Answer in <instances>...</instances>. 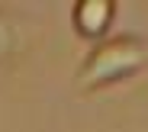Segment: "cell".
<instances>
[{"instance_id": "1", "label": "cell", "mask_w": 148, "mask_h": 132, "mask_svg": "<svg viewBox=\"0 0 148 132\" xmlns=\"http://www.w3.org/2000/svg\"><path fill=\"white\" fill-rule=\"evenodd\" d=\"M145 68H148V42L142 36H132V32L106 36L77 65L74 87L81 94H97V90H106L113 84H122L129 77L142 74Z\"/></svg>"}, {"instance_id": "2", "label": "cell", "mask_w": 148, "mask_h": 132, "mask_svg": "<svg viewBox=\"0 0 148 132\" xmlns=\"http://www.w3.org/2000/svg\"><path fill=\"white\" fill-rule=\"evenodd\" d=\"M116 19V3L113 0H81V3L71 7V26L81 39L100 42L106 39L110 26Z\"/></svg>"}, {"instance_id": "3", "label": "cell", "mask_w": 148, "mask_h": 132, "mask_svg": "<svg viewBox=\"0 0 148 132\" xmlns=\"http://www.w3.org/2000/svg\"><path fill=\"white\" fill-rule=\"evenodd\" d=\"M23 48H26V29H23V23L13 13L0 10V65L16 58Z\"/></svg>"}]
</instances>
